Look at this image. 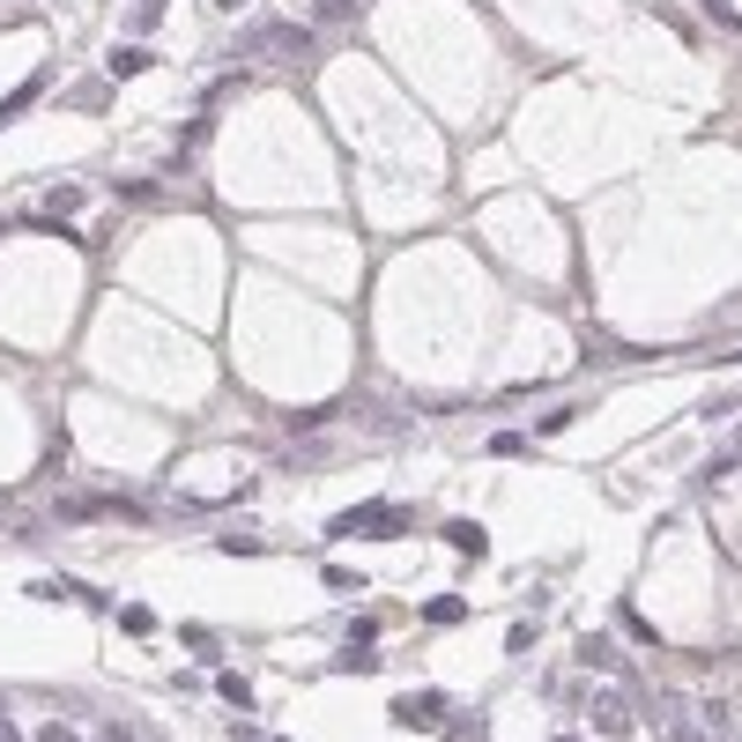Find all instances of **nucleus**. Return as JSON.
Returning a JSON list of instances; mask_svg holds the SVG:
<instances>
[{
	"label": "nucleus",
	"mask_w": 742,
	"mask_h": 742,
	"mask_svg": "<svg viewBox=\"0 0 742 742\" xmlns=\"http://www.w3.org/2000/svg\"><path fill=\"white\" fill-rule=\"evenodd\" d=\"M104 742H142V735H134L126 720H104Z\"/></svg>",
	"instance_id": "28"
},
{
	"label": "nucleus",
	"mask_w": 742,
	"mask_h": 742,
	"mask_svg": "<svg viewBox=\"0 0 742 742\" xmlns=\"http://www.w3.org/2000/svg\"><path fill=\"white\" fill-rule=\"evenodd\" d=\"M246 52H275V60H305L312 52V23H260L246 38Z\"/></svg>",
	"instance_id": "5"
},
{
	"label": "nucleus",
	"mask_w": 742,
	"mask_h": 742,
	"mask_svg": "<svg viewBox=\"0 0 742 742\" xmlns=\"http://www.w3.org/2000/svg\"><path fill=\"white\" fill-rule=\"evenodd\" d=\"M45 90H52V68L23 74V82H16V90H8V97H0V126H16V120H23V112H30V104L45 97Z\"/></svg>",
	"instance_id": "6"
},
{
	"label": "nucleus",
	"mask_w": 742,
	"mask_h": 742,
	"mask_svg": "<svg viewBox=\"0 0 742 742\" xmlns=\"http://www.w3.org/2000/svg\"><path fill=\"white\" fill-rule=\"evenodd\" d=\"M587 720H594V735H601V742H624L631 728H639V705H631L624 691H594L587 698Z\"/></svg>",
	"instance_id": "4"
},
{
	"label": "nucleus",
	"mask_w": 742,
	"mask_h": 742,
	"mask_svg": "<svg viewBox=\"0 0 742 742\" xmlns=\"http://www.w3.org/2000/svg\"><path fill=\"white\" fill-rule=\"evenodd\" d=\"M387 713H394L401 728H431V735H445V728H453V698L445 691H409V698H394Z\"/></svg>",
	"instance_id": "3"
},
{
	"label": "nucleus",
	"mask_w": 742,
	"mask_h": 742,
	"mask_svg": "<svg viewBox=\"0 0 742 742\" xmlns=\"http://www.w3.org/2000/svg\"><path fill=\"white\" fill-rule=\"evenodd\" d=\"M104 68H112V82H142V74H148V45H112Z\"/></svg>",
	"instance_id": "12"
},
{
	"label": "nucleus",
	"mask_w": 742,
	"mask_h": 742,
	"mask_svg": "<svg viewBox=\"0 0 742 742\" xmlns=\"http://www.w3.org/2000/svg\"><path fill=\"white\" fill-rule=\"evenodd\" d=\"M334 668H342V676H379V646H342Z\"/></svg>",
	"instance_id": "17"
},
{
	"label": "nucleus",
	"mask_w": 742,
	"mask_h": 742,
	"mask_svg": "<svg viewBox=\"0 0 742 742\" xmlns=\"http://www.w3.org/2000/svg\"><path fill=\"white\" fill-rule=\"evenodd\" d=\"M342 639L349 646H379L387 639V617H379V609H357V617H342Z\"/></svg>",
	"instance_id": "11"
},
{
	"label": "nucleus",
	"mask_w": 742,
	"mask_h": 742,
	"mask_svg": "<svg viewBox=\"0 0 742 742\" xmlns=\"http://www.w3.org/2000/svg\"><path fill=\"white\" fill-rule=\"evenodd\" d=\"M268 742H282V735H268Z\"/></svg>",
	"instance_id": "32"
},
{
	"label": "nucleus",
	"mask_w": 742,
	"mask_h": 742,
	"mask_svg": "<svg viewBox=\"0 0 742 742\" xmlns=\"http://www.w3.org/2000/svg\"><path fill=\"white\" fill-rule=\"evenodd\" d=\"M320 587H327V594H357V587H364V579H357V571H349V565H320Z\"/></svg>",
	"instance_id": "23"
},
{
	"label": "nucleus",
	"mask_w": 742,
	"mask_h": 742,
	"mask_svg": "<svg viewBox=\"0 0 742 742\" xmlns=\"http://www.w3.org/2000/svg\"><path fill=\"white\" fill-rule=\"evenodd\" d=\"M216 549H230V557H260L268 543H260V535H216Z\"/></svg>",
	"instance_id": "24"
},
{
	"label": "nucleus",
	"mask_w": 742,
	"mask_h": 742,
	"mask_svg": "<svg viewBox=\"0 0 742 742\" xmlns=\"http://www.w3.org/2000/svg\"><path fill=\"white\" fill-rule=\"evenodd\" d=\"M38 742H82V728H74V720H45V728H38Z\"/></svg>",
	"instance_id": "26"
},
{
	"label": "nucleus",
	"mask_w": 742,
	"mask_h": 742,
	"mask_svg": "<svg viewBox=\"0 0 742 742\" xmlns=\"http://www.w3.org/2000/svg\"><path fill=\"white\" fill-rule=\"evenodd\" d=\"M156 624H164V617H156L148 601H126V609H120V631H126V639H156Z\"/></svg>",
	"instance_id": "16"
},
{
	"label": "nucleus",
	"mask_w": 742,
	"mask_h": 742,
	"mask_svg": "<svg viewBox=\"0 0 742 742\" xmlns=\"http://www.w3.org/2000/svg\"><path fill=\"white\" fill-rule=\"evenodd\" d=\"M253 90V68H230V74H216L208 90H200V112H216V104H230V97H246Z\"/></svg>",
	"instance_id": "8"
},
{
	"label": "nucleus",
	"mask_w": 742,
	"mask_h": 742,
	"mask_svg": "<svg viewBox=\"0 0 742 742\" xmlns=\"http://www.w3.org/2000/svg\"><path fill=\"white\" fill-rule=\"evenodd\" d=\"M535 639H543V624H513V631H505V653H527Z\"/></svg>",
	"instance_id": "25"
},
{
	"label": "nucleus",
	"mask_w": 742,
	"mask_h": 742,
	"mask_svg": "<svg viewBox=\"0 0 742 742\" xmlns=\"http://www.w3.org/2000/svg\"><path fill=\"white\" fill-rule=\"evenodd\" d=\"M557 742H579V735H557Z\"/></svg>",
	"instance_id": "31"
},
{
	"label": "nucleus",
	"mask_w": 742,
	"mask_h": 742,
	"mask_svg": "<svg viewBox=\"0 0 742 742\" xmlns=\"http://www.w3.org/2000/svg\"><path fill=\"white\" fill-rule=\"evenodd\" d=\"M491 453H497V461H527L535 439H527V431H491Z\"/></svg>",
	"instance_id": "18"
},
{
	"label": "nucleus",
	"mask_w": 742,
	"mask_h": 742,
	"mask_svg": "<svg viewBox=\"0 0 742 742\" xmlns=\"http://www.w3.org/2000/svg\"><path fill=\"white\" fill-rule=\"evenodd\" d=\"M617 624H624V639H639V646H661V631L639 617V609H617Z\"/></svg>",
	"instance_id": "22"
},
{
	"label": "nucleus",
	"mask_w": 742,
	"mask_h": 742,
	"mask_svg": "<svg viewBox=\"0 0 742 742\" xmlns=\"http://www.w3.org/2000/svg\"><path fill=\"white\" fill-rule=\"evenodd\" d=\"M349 16H357V0H312V23H320V30L349 23Z\"/></svg>",
	"instance_id": "21"
},
{
	"label": "nucleus",
	"mask_w": 742,
	"mask_h": 742,
	"mask_svg": "<svg viewBox=\"0 0 742 742\" xmlns=\"http://www.w3.org/2000/svg\"><path fill=\"white\" fill-rule=\"evenodd\" d=\"M579 661H587V668H624V653H617V639L587 631V639H579ZM624 676H631V668H624Z\"/></svg>",
	"instance_id": "14"
},
{
	"label": "nucleus",
	"mask_w": 742,
	"mask_h": 742,
	"mask_svg": "<svg viewBox=\"0 0 742 742\" xmlns=\"http://www.w3.org/2000/svg\"><path fill=\"white\" fill-rule=\"evenodd\" d=\"M178 646H186L194 661H208V668L223 661V631H208V624H178Z\"/></svg>",
	"instance_id": "10"
},
{
	"label": "nucleus",
	"mask_w": 742,
	"mask_h": 742,
	"mask_svg": "<svg viewBox=\"0 0 742 742\" xmlns=\"http://www.w3.org/2000/svg\"><path fill=\"white\" fill-rule=\"evenodd\" d=\"M216 698L230 705V713H253V705H260V691H253V676H238V668H223V676H216Z\"/></svg>",
	"instance_id": "9"
},
{
	"label": "nucleus",
	"mask_w": 742,
	"mask_h": 742,
	"mask_svg": "<svg viewBox=\"0 0 742 742\" xmlns=\"http://www.w3.org/2000/svg\"><path fill=\"white\" fill-rule=\"evenodd\" d=\"M52 527H104V519H126V527H148V505H126V497H112V491H60L52 497Z\"/></svg>",
	"instance_id": "2"
},
{
	"label": "nucleus",
	"mask_w": 742,
	"mask_h": 742,
	"mask_svg": "<svg viewBox=\"0 0 742 742\" xmlns=\"http://www.w3.org/2000/svg\"><path fill=\"white\" fill-rule=\"evenodd\" d=\"M120 200H134V208H156V200H164V186H156V178H120Z\"/></svg>",
	"instance_id": "20"
},
{
	"label": "nucleus",
	"mask_w": 742,
	"mask_h": 742,
	"mask_svg": "<svg viewBox=\"0 0 742 742\" xmlns=\"http://www.w3.org/2000/svg\"><path fill=\"white\" fill-rule=\"evenodd\" d=\"M445 543L461 549V557H483V549H491V535H483L475 519H445Z\"/></svg>",
	"instance_id": "15"
},
{
	"label": "nucleus",
	"mask_w": 742,
	"mask_h": 742,
	"mask_svg": "<svg viewBox=\"0 0 742 742\" xmlns=\"http://www.w3.org/2000/svg\"><path fill=\"white\" fill-rule=\"evenodd\" d=\"M0 230H8V223H0Z\"/></svg>",
	"instance_id": "33"
},
{
	"label": "nucleus",
	"mask_w": 742,
	"mask_h": 742,
	"mask_svg": "<svg viewBox=\"0 0 742 742\" xmlns=\"http://www.w3.org/2000/svg\"><path fill=\"white\" fill-rule=\"evenodd\" d=\"M401 535H416V505H387V497L327 519V543H401Z\"/></svg>",
	"instance_id": "1"
},
{
	"label": "nucleus",
	"mask_w": 742,
	"mask_h": 742,
	"mask_svg": "<svg viewBox=\"0 0 742 742\" xmlns=\"http://www.w3.org/2000/svg\"><path fill=\"white\" fill-rule=\"evenodd\" d=\"M68 104H74V112H112V82H82Z\"/></svg>",
	"instance_id": "19"
},
{
	"label": "nucleus",
	"mask_w": 742,
	"mask_h": 742,
	"mask_svg": "<svg viewBox=\"0 0 742 742\" xmlns=\"http://www.w3.org/2000/svg\"><path fill=\"white\" fill-rule=\"evenodd\" d=\"M416 617H423V624H439V631H453V624H468V594H431Z\"/></svg>",
	"instance_id": "7"
},
{
	"label": "nucleus",
	"mask_w": 742,
	"mask_h": 742,
	"mask_svg": "<svg viewBox=\"0 0 742 742\" xmlns=\"http://www.w3.org/2000/svg\"><path fill=\"white\" fill-rule=\"evenodd\" d=\"M230 742H260V735H253V728H230Z\"/></svg>",
	"instance_id": "29"
},
{
	"label": "nucleus",
	"mask_w": 742,
	"mask_h": 742,
	"mask_svg": "<svg viewBox=\"0 0 742 742\" xmlns=\"http://www.w3.org/2000/svg\"><path fill=\"white\" fill-rule=\"evenodd\" d=\"M74 208H90V186H74V178H60V186L45 194V216H60V223H68Z\"/></svg>",
	"instance_id": "13"
},
{
	"label": "nucleus",
	"mask_w": 742,
	"mask_h": 742,
	"mask_svg": "<svg viewBox=\"0 0 742 742\" xmlns=\"http://www.w3.org/2000/svg\"><path fill=\"white\" fill-rule=\"evenodd\" d=\"M705 8H713V16H728V30H742V8H735V0H705Z\"/></svg>",
	"instance_id": "27"
},
{
	"label": "nucleus",
	"mask_w": 742,
	"mask_h": 742,
	"mask_svg": "<svg viewBox=\"0 0 742 742\" xmlns=\"http://www.w3.org/2000/svg\"><path fill=\"white\" fill-rule=\"evenodd\" d=\"M0 742H16V728H8V720H0Z\"/></svg>",
	"instance_id": "30"
}]
</instances>
